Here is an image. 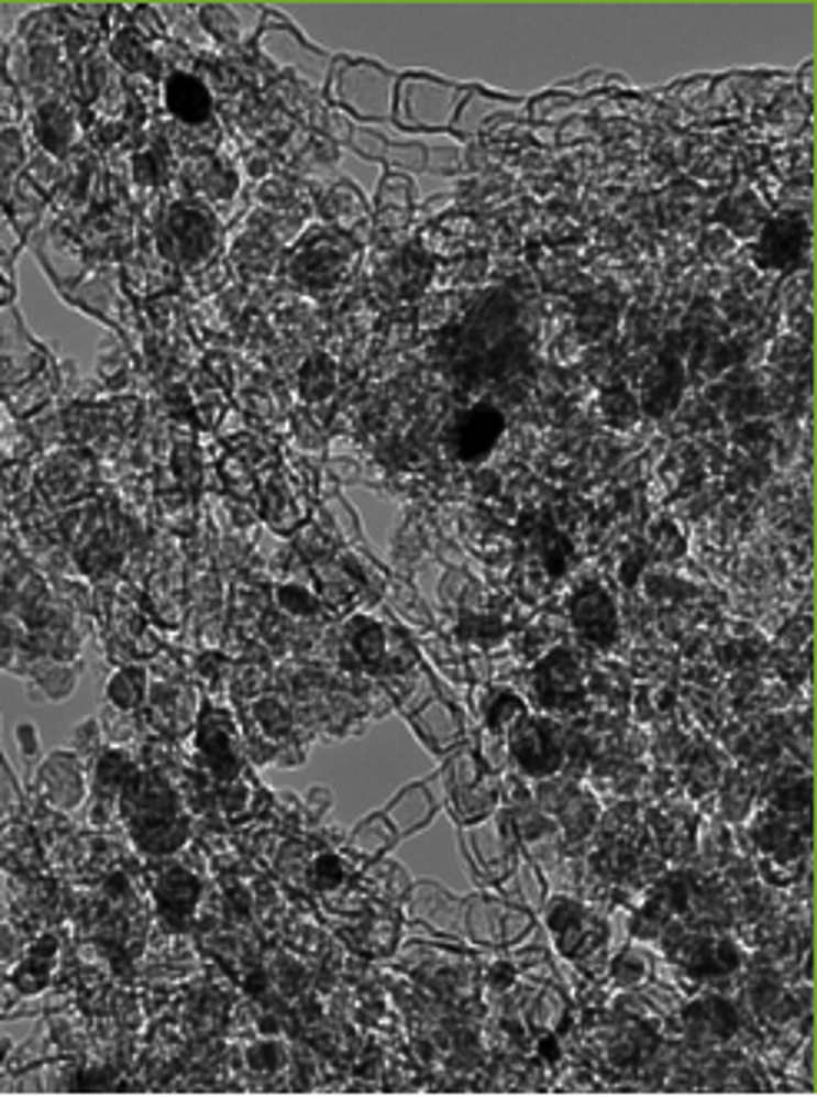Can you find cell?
<instances>
[{"mask_svg":"<svg viewBox=\"0 0 817 1097\" xmlns=\"http://www.w3.org/2000/svg\"><path fill=\"white\" fill-rule=\"evenodd\" d=\"M499 432H503V416L496 409H488V406H478V409H472L459 419L455 446L465 459H482L488 449L496 446Z\"/></svg>","mask_w":817,"mask_h":1097,"instance_id":"1","label":"cell"},{"mask_svg":"<svg viewBox=\"0 0 817 1097\" xmlns=\"http://www.w3.org/2000/svg\"><path fill=\"white\" fill-rule=\"evenodd\" d=\"M545 745H552V742L545 738V732H542L536 722H526V725L516 732V738H512V748H516V755L522 758V765H526V768H536V771H549V768H552V761L542 755Z\"/></svg>","mask_w":817,"mask_h":1097,"instance_id":"4","label":"cell"},{"mask_svg":"<svg viewBox=\"0 0 817 1097\" xmlns=\"http://www.w3.org/2000/svg\"><path fill=\"white\" fill-rule=\"evenodd\" d=\"M167 94H170V107L184 120H203L210 113V97H207V90L194 77H177Z\"/></svg>","mask_w":817,"mask_h":1097,"instance_id":"3","label":"cell"},{"mask_svg":"<svg viewBox=\"0 0 817 1097\" xmlns=\"http://www.w3.org/2000/svg\"><path fill=\"white\" fill-rule=\"evenodd\" d=\"M575 625L582 629V636L595 639V643H608L615 636V608L611 602L598 592V589H585L575 602Z\"/></svg>","mask_w":817,"mask_h":1097,"instance_id":"2","label":"cell"}]
</instances>
